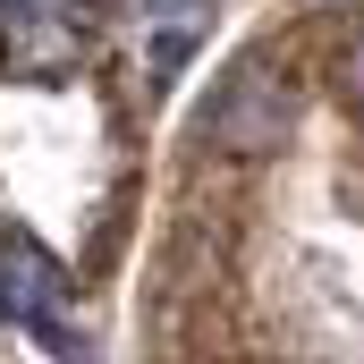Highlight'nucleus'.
<instances>
[{
  "label": "nucleus",
  "mask_w": 364,
  "mask_h": 364,
  "mask_svg": "<svg viewBox=\"0 0 364 364\" xmlns=\"http://www.w3.org/2000/svg\"><path fill=\"white\" fill-rule=\"evenodd\" d=\"M212 136L229 144V153H272L279 136H288V85L272 77V60H237L220 93H212Z\"/></svg>",
  "instance_id": "obj_1"
},
{
  "label": "nucleus",
  "mask_w": 364,
  "mask_h": 364,
  "mask_svg": "<svg viewBox=\"0 0 364 364\" xmlns=\"http://www.w3.org/2000/svg\"><path fill=\"white\" fill-rule=\"evenodd\" d=\"M60 305H68V279L51 272V255L26 246V237H0V314L60 339Z\"/></svg>",
  "instance_id": "obj_2"
},
{
  "label": "nucleus",
  "mask_w": 364,
  "mask_h": 364,
  "mask_svg": "<svg viewBox=\"0 0 364 364\" xmlns=\"http://www.w3.org/2000/svg\"><path fill=\"white\" fill-rule=\"evenodd\" d=\"M9 60L34 68V77H60L77 60V17L60 0H17V26H9Z\"/></svg>",
  "instance_id": "obj_3"
},
{
  "label": "nucleus",
  "mask_w": 364,
  "mask_h": 364,
  "mask_svg": "<svg viewBox=\"0 0 364 364\" xmlns=\"http://www.w3.org/2000/svg\"><path fill=\"white\" fill-rule=\"evenodd\" d=\"M153 17H170V34H203V17H212V0H153Z\"/></svg>",
  "instance_id": "obj_4"
},
{
  "label": "nucleus",
  "mask_w": 364,
  "mask_h": 364,
  "mask_svg": "<svg viewBox=\"0 0 364 364\" xmlns=\"http://www.w3.org/2000/svg\"><path fill=\"white\" fill-rule=\"evenodd\" d=\"M348 93H356V102H364V43H356V51H348Z\"/></svg>",
  "instance_id": "obj_5"
}]
</instances>
